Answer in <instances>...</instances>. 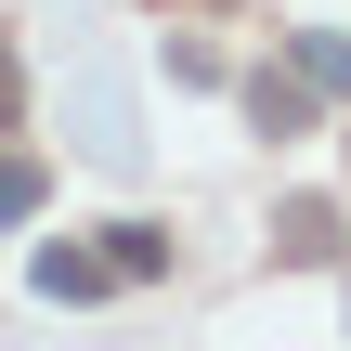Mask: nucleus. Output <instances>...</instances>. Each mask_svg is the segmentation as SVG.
Listing matches in <instances>:
<instances>
[{
    "mask_svg": "<svg viewBox=\"0 0 351 351\" xmlns=\"http://www.w3.org/2000/svg\"><path fill=\"white\" fill-rule=\"evenodd\" d=\"M104 261H117V287H143V274H169V234H156V221H117Z\"/></svg>",
    "mask_w": 351,
    "mask_h": 351,
    "instance_id": "obj_4",
    "label": "nucleus"
},
{
    "mask_svg": "<svg viewBox=\"0 0 351 351\" xmlns=\"http://www.w3.org/2000/svg\"><path fill=\"white\" fill-rule=\"evenodd\" d=\"M26 208H39V156H13V143H0V221H26Z\"/></svg>",
    "mask_w": 351,
    "mask_h": 351,
    "instance_id": "obj_6",
    "label": "nucleus"
},
{
    "mask_svg": "<svg viewBox=\"0 0 351 351\" xmlns=\"http://www.w3.org/2000/svg\"><path fill=\"white\" fill-rule=\"evenodd\" d=\"M300 78H313V91H351V39H326V26H313V39H300Z\"/></svg>",
    "mask_w": 351,
    "mask_h": 351,
    "instance_id": "obj_5",
    "label": "nucleus"
},
{
    "mask_svg": "<svg viewBox=\"0 0 351 351\" xmlns=\"http://www.w3.org/2000/svg\"><path fill=\"white\" fill-rule=\"evenodd\" d=\"M274 247H287V261H326V247H339V208H313V195H300V208L274 221Z\"/></svg>",
    "mask_w": 351,
    "mask_h": 351,
    "instance_id": "obj_3",
    "label": "nucleus"
},
{
    "mask_svg": "<svg viewBox=\"0 0 351 351\" xmlns=\"http://www.w3.org/2000/svg\"><path fill=\"white\" fill-rule=\"evenodd\" d=\"M104 287H117L104 247H39V300H104Z\"/></svg>",
    "mask_w": 351,
    "mask_h": 351,
    "instance_id": "obj_2",
    "label": "nucleus"
},
{
    "mask_svg": "<svg viewBox=\"0 0 351 351\" xmlns=\"http://www.w3.org/2000/svg\"><path fill=\"white\" fill-rule=\"evenodd\" d=\"M26 117V65H13V39H0V130Z\"/></svg>",
    "mask_w": 351,
    "mask_h": 351,
    "instance_id": "obj_7",
    "label": "nucleus"
},
{
    "mask_svg": "<svg viewBox=\"0 0 351 351\" xmlns=\"http://www.w3.org/2000/svg\"><path fill=\"white\" fill-rule=\"evenodd\" d=\"M247 117H261V143H300V130H313V78H300V65H287V78L261 65V78H247Z\"/></svg>",
    "mask_w": 351,
    "mask_h": 351,
    "instance_id": "obj_1",
    "label": "nucleus"
}]
</instances>
